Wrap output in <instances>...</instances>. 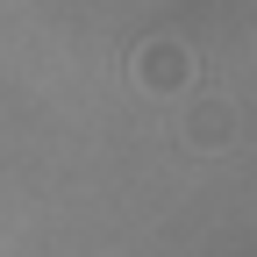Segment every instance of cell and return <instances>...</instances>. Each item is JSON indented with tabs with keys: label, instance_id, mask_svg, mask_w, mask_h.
<instances>
[{
	"label": "cell",
	"instance_id": "obj_2",
	"mask_svg": "<svg viewBox=\"0 0 257 257\" xmlns=\"http://www.w3.org/2000/svg\"><path fill=\"white\" fill-rule=\"evenodd\" d=\"M229 128H236V114L221 107V100H207L200 114L186 121V143H193V150H214V143H229Z\"/></svg>",
	"mask_w": 257,
	"mask_h": 257
},
{
	"label": "cell",
	"instance_id": "obj_1",
	"mask_svg": "<svg viewBox=\"0 0 257 257\" xmlns=\"http://www.w3.org/2000/svg\"><path fill=\"white\" fill-rule=\"evenodd\" d=\"M186 79H193V50L186 43H165V36H157V43L136 50V86L143 93H179Z\"/></svg>",
	"mask_w": 257,
	"mask_h": 257
}]
</instances>
